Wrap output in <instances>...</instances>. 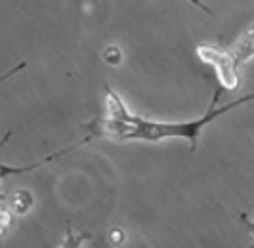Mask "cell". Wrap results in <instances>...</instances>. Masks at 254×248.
I'll return each mask as SVG.
<instances>
[{"label": "cell", "instance_id": "obj_2", "mask_svg": "<svg viewBox=\"0 0 254 248\" xmlns=\"http://www.w3.org/2000/svg\"><path fill=\"white\" fill-rule=\"evenodd\" d=\"M195 54L199 56V60L206 65H210L218 76V84L235 92L241 86V74H239V65L235 62L233 54L229 50H224L220 46H212V44H199L195 48Z\"/></svg>", "mask_w": 254, "mask_h": 248}, {"label": "cell", "instance_id": "obj_7", "mask_svg": "<svg viewBox=\"0 0 254 248\" xmlns=\"http://www.w3.org/2000/svg\"><path fill=\"white\" fill-rule=\"evenodd\" d=\"M241 222L245 223L247 231H249V233H253V237H254V218H249L247 214H241Z\"/></svg>", "mask_w": 254, "mask_h": 248}, {"label": "cell", "instance_id": "obj_3", "mask_svg": "<svg viewBox=\"0 0 254 248\" xmlns=\"http://www.w3.org/2000/svg\"><path fill=\"white\" fill-rule=\"evenodd\" d=\"M235 58L237 65L241 67L245 63H249L254 58V25H251L249 29H245L239 38L233 42V46L229 50Z\"/></svg>", "mask_w": 254, "mask_h": 248}, {"label": "cell", "instance_id": "obj_6", "mask_svg": "<svg viewBox=\"0 0 254 248\" xmlns=\"http://www.w3.org/2000/svg\"><path fill=\"white\" fill-rule=\"evenodd\" d=\"M188 2H191L193 6H197L199 10H203L204 13H208V15H214V12H212V8H208V6L204 4L203 0H188Z\"/></svg>", "mask_w": 254, "mask_h": 248}, {"label": "cell", "instance_id": "obj_1", "mask_svg": "<svg viewBox=\"0 0 254 248\" xmlns=\"http://www.w3.org/2000/svg\"><path fill=\"white\" fill-rule=\"evenodd\" d=\"M220 92L214 94L212 103L206 107L201 119L193 121H182V123H163V121H151L140 115L128 111L125 101L115 92L113 88L105 86V111L98 115L90 123L82 124L90 132V137H105L113 141H145V143H159L172 137H182L190 141V149H197V141L204 126L218 121L226 113L241 107L249 101H254V94H247L239 99H233L231 103L218 105Z\"/></svg>", "mask_w": 254, "mask_h": 248}, {"label": "cell", "instance_id": "obj_4", "mask_svg": "<svg viewBox=\"0 0 254 248\" xmlns=\"http://www.w3.org/2000/svg\"><path fill=\"white\" fill-rule=\"evenodd\" d=\"M31 204H33V197H31V193H27V191H19V193H15L12 198V202H10V208H12L13 214H25L29 208H31Z\"/></svg>", "mask_w": 254, "mask_h": 248}, {"label": "cell", "instance_id": "obj_5", "mask_svg": "<svg viewBox=\"0 0 254 248\" xmlns=\"http://www.w3.org/2000/svg\"><path fill=\"white\" fill-rule=\"evenodd\" d=\"M103 60L109 63V65H119L123 60V54L117 46H109V48L103 52Z\"/></svg>", "mask_w": 254, "mask_h": 248}]
</instances>
